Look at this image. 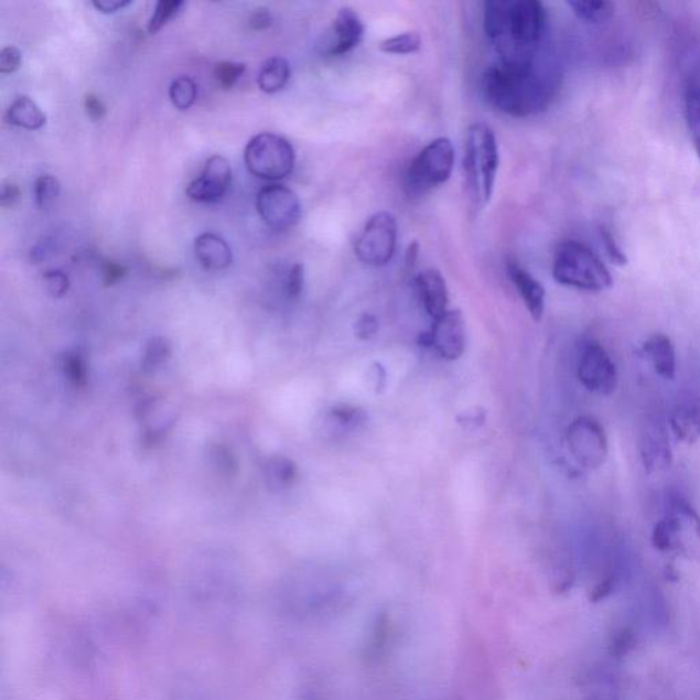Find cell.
Listing matches in <instances>:
<instances>
[{"label": "cell", "mask_w": 700, "mask_h": 700, "mask_svg": "<svg viewBox=\"0 0 700 700\" xmlns=\"http://www.w3.org/2000/svg\"><path fill=\"white\" fill-rule=\"evenodd\" d=\"M371 374L374 375V389L377 392H380L384 390L385 384H386V374H385V369L383 368V366H380V364L375 363L373 366V371Z\"/></svg>", "instance_id": "cell-47"}, {"label": "cell", "mask_w": 700, "mask_h": 700, "mask_svg": "<svg viewBox=\"0 0 700 700\" xmlns=\"http://www.w3.org/2000/svg\"><path fill=\"white\" fill-rule=\"evenodd\" d=\"M578 378L585 389L595 395H612L618 385L616 364L596 341H590L580 353Z\"/></svg>", "instance_id": "cell-11"}, {"label": "cell", "mask_w": 700, "mask_h": 700, "mask_svg": "<svg viewBox=\"0 0 700 700\" xmlns=\"http://www.w3.org/2000/svg\"><path fill=\"white\" fill-rule=\"evenodd\" d=\"M364 35L366 26L360 15L351 8H341L333 21L323 53L329 56L346 55L363 42Z\"/></svg>", "instance_id": "cell-15"}, {"label": "cell", "mask_w": 700, "mask_h": 700, "mask_svg": "<svg viewBox=\"0 0 700 700\" xmlns=\"http://www.w3.org/2000/svg\"><path fill=\"white\" fill-rule=\"evenodd\" d=\"M573 14L585 24L600 25L611 21L616 11V4L607 0H571L567 3Z\"/></svg>", "instance_id": "cell-24"}, {"label": "cell", "mask_w": 700, "mask_h": 700, "mask_svg": "<svg viewBox=\"0 0 700 700\" xmlns=\"http://www.w3.org/2000/svg\"><path fill=\"white\" fill-rule=\"evenodd\" d=\"M499 168L497 138L486 123L469 129L464 148V175L469 195L476 207L491 203Z\"/></svg>", "instance_id": "cell-3"}, {"label": "cell", "mask_w": 700, "mask_h": 700, "mask_svg": "<svg viewBox=\"0 0 700 700\" xmlns=\"http://www.w3.org/2000/svg\"><path fill=\"white\" fill-rule=\"evenodd\" d=\"M601 237L603 246H605L609 259H611L613 263L617 266L627 265V256H625L622 248H620L616 238L613 237L611 230L606 229V227H601Z\"/></svg>", "instance_id": "cell-37"}, {"label": "cell", "mask_w": 700, "mask_h": 700, "mask_svg": "<svg viewBox=\"0 0 700 700\" xmlns=\"http://www.w3.org/2000/svg\"><path fill=\"white\" fill-rule=\"evenodd\" d=\"M398 225L396 216L380 211L367 220L355 244V254L362 263L371 267L389 265L396 254Z\"/></svg>", "instance_id": "cell-8"}, {"label": "cell", "mask_w": 700, "mask_h": 700, "mask_svg": "<svg viewBox=\"0 0 700 700\" xmlns=\"http://www.w3.org/2000/svg\"><path fill=\"white\" fill-rule=\"evenodd\" d=\"M690 132L692 134L693 144H696L699 161H700V125H698V127L696 128H691Z\"/></svg>", "instance_id": "cell-49"}, {"label": "cell", "mask_w": 700, "mask_h": 700, "mask_svg": "<svg viewBox=\"0 0 700 700\" xmlns=\"http://www.w3.org/2000/svg\"><path fill=\"white\" fill-rule=\"evenodd\" d=\"M43 283L47 293L53 295V298H62V295H65L67 290L71 288L69 277L61 270H50L44 272Z\"/></svg>", "instance_id": "cell-36"}, {"label": "cell", "mask_w": 700, "mask_h": 700, "mask_svg": "<svg viewBox=\"0 0 700 700\" xmlns=\"http://www.w3.org/2000/svg\"><path fill=\"white\" fill-rule=\"evenodd\" d=\"M485 32L497 49L499 61H529L538 56L548 14L538 0H488Z\"/></svg>", "instance_id": "cell-2"}, {"label": "cell", "mask_w": 700, "mask_h": 700, "mask_svg": "<svg viewBox=\"0 0 700 700\" xmlns=\"http://www.w3.org/2000/svg\"><path fill=\"white\" fill-rule=\"evenodd\" d=\"M272 22H274V19H272L271 11L267 8H258L249 17V26L254 31H265L272 25Z\"/></svg>", "instance_id": "cell-43"}, {"label": "cell", "mask_w": 700, "mask_h": 700, "mask_svg": "<svg viewBox=\"0 0 700 700\" xmlns=\"http://www.w3.org/2000/svg\"><path fill=\"white\" fill-rule=\"evenodd\" d=\"M569 452L583 469L597 470L606 463L609 442L600 421L580 417L569 426L567 432Z\"/></svg>", "instance_id": "cell-9"}, {"label": "cell", "mask_w": 700, "mask_h": 700, "mask_svg": "<svg viewBox=\"0 0 700 700\" xmlns=\"http://www.w3.org/2000/svg\"><path fill=\"white\" fill-rule=\"evenodd\" d=\"M247 66L244 64H237V62H219L214 69V78L218 87L225 90H229L246 73Z\"/></svg>", "instance_id": "cell-33"}, {"label": "cell", "mask_w": 700, "mask_h": 700, "mask_svg": "<svg viewBox=\"0 0 700 700\" xmlns=\"http://www.w3.org/2000/svg\"><path fill=\"white\" fill-rule=\"evenodd\" d=\"M62 367L74 386H84L87 383V364L78 352L66 353Z\"/></svg>", "instance_id": "cell-35"}, {"label": "cell", "mask_w": 700, "mask_h": 700, "mask_svg": "<svg viewBox=\"0 0 700 700\" xmlns=\"http://www.w3.org/2000/svg\"><path fill=\"white\" fill-rule=\"evenodd\" d=\"M132 3L130 0H94L93 2L95 9L105 14L117 13V11L128 8Z\"/></svg>", "instance_id": "cell-45"}, {"label": "cell", "mask_w": 700, "mask_h": 700, "mask_svg": "<svg viewBox=\"0 0 700 700\" xmlns=\"http://www.w3.org/2000/svg\"><path fill=\"white\" fill-rule=\"evenodd\" d=\"M265 475L267 486L272 491H281V488L292 485L298 477V465L283 455H274L267 461Z\"/></svg>", "instance_id": "cell-25"}, {"label": "cell", "mask_w": 700, "mask_h": 700, "mask_svg": "<svg viewBox=\"0 0 700 700\" xmlns=\"http://www.w3.org/2000/svg\"><path fill=\"white\" fill-rule=\"evenodd\" d=\"M33 195L39 208L45 209L53 206L61 195L60 181L50 174L40 175L33 186Z\"/></svg>", "instance_id": "cell-30"}, {"label": "cell", "mask_w": 700, "mask_h": 700, "mask_svg": "<svg viewBox=\"0 0 700 700\" xmlns=\"http://www.w3.org/2000/svg\"><path fill=\"white\" fill-rule=\"evenodd\" d=\"M419 258V244L413 241L409 244L406 252V266L408 271H412Z\"/></svg>", "instance_id": "cell-48"}, {"label": "cell", "mask_w": 700, "mask_h": 700, "mask_svg": "<svg viewBox=\"0 0 700 700\" xmlns=\"http://www.w3.org/2000/svg\"><path fill=\"white\" fill-rule=\"evenodd\" d=\"M379 323L378 319L374 315L364 314L358 317L355 326V333L358 338L367 341L375 337V334L378 333Z\"/></svg>", "instance_id": "cell-41"}, {"label": "cell", "mask_w": 700, "mask_h": 700, "mask_svg": "<svg viewBox=\"0 0 700 700\" xmlns=\"http://www.w3.org/2000/svg\"><path fill=\"white\" fill-rule=\"evenodd\" d=\"M208 459L211 465H213L220 475L233 476L237 474L238 465L235 454L231 453L229 448L222 445V443H214V445L209 446Z\"/></svg>", "instance_id": "cell-31"}, {"label": "cell", "mask_w": 700, "mask_h": 700, "mask_svg": "<svg viewBox=\"0 0 700 700\" xmlns=\"http://www.w3.org/2000/svg\"><path fill=\"white\" fill-rule=\"evenodd\" d=\"M244 162L256 179L281 181L293 173L295 152L293 146L282 136L260 133L248 142Z\"/></svg>", "instance_id": "cell-7"}, {"label": "cell", "mask_w": 700, "mask_h": 700, "mask_svg": "<svg viewBox=\"0 0 700 700\" xmlns=\"http://www.w3.org/2000/svg\"><path fill=\"white\" fill-rule=\"evenodd\" d=\"M196 259L206 270H225L231 265L233 252L229 244L215 233H203L193 244Z\"/></svg>", "instance_id": "cell-19"}, {"label": "cell", "mask_w": 700, "mask_h": 700, "mask_svg": "<svg viewBox=\"0 0 700 700\" xmlns=\"http://www.w3.org/2000/svg\"><path fill=\"white\" fill-rule=\"evenodd\" d=\"M685 107L688 129L698 127L700 125V79H691L687 84Z\"/></svg>", "instance_id": "cell-34"}, {"label": "cell", "mask_w": 700, "mask_h": 700, "mask_svg": "<svg viewBox=\"0 0 700 700\" xmlns=\"http://www.w3.org/2000/svg\"><path fill=\"white\" fill-rule=\"evenodd\" d=\"M21 196V191L19 185L13 184V182H4L2 186V193H0V204L2 207H13Z\"/></svg>", "instance_id": "cell-44"}, {"label": "cell", "mask_w": 700, "mask_h": 700, "mask_svg": "<svg viewBox=\"0 0 700 700\" xmlns=\"http://www.w3.org/2000/svg\"><path fill=\"white\" fill-rule=\"evenodd\" d=\"M637 448L648 475L664 474L674 463L668 430L661 421H646L637 438Z\"/></svg>", "instance_id": "cell-13"}, {"label": "cell", "mask_w": 700, "mask_h": 700, "mask_svg": "<svg viewBox=\"0 0 700 700\" xmlns=\"http://www.w3.org/2000/svg\"><path fill=\"white\" fill-rule=\"evenodd\" d=\"M22 64L21 51L15 47H6L0 51V73L11 74L20 69Z\"/></svg>", "instance_id": "cell-39"}, {"label": "cell", "mask_w": 700, "mask_h": 700, "mask_svg": "<svg viewBox=\"0 0 700 700\" xmlns=\"http://www.w3.org/2000/svg\"><path fill=\"white\" fill-rule=\"evenodd\" d=\"M231 185V168L226 158L214 155L208 159L203 173L186 187V195L193 202L215 203L226 195Z\"/></svg>", "instance_id": "cell-14"}, {"label": "cell", "mask_w": 700, "mask_h": 700, "mask_svg": "<svg viewBox=\"0 0 700 700\" xmlns=\"http://www.w3.org/2000/svg\"><path fill=\"white\" fill-rule=\"evenodd\" d=\"M367 419L364 409L341 403V406L327 409L323 417V426L329 434L344 435L360 430L367 423Z\"/></svg>", "instance_id": "cell-20"}, {"label": "cell", "mask_w": 700, "mask_h": 700, "mask_svg": "<svg viewBox=\"0 0 700 700\" xmlns=\"http://www.w3.org/2000/svg\"><path fill=\"white\" fill-rule=\"evenodd\" d=\"M465 322L459 310L435 319L430 332L420 335V345L434 349L445 360H459L465 352Z\"/></svg>", "instance_id": "cell-12"}, {"label": "cell", "mask_w": 700, "mask_h": 700, "mask_svg": "<svg viewBox=\"0 0 700 700\" xmlns=\"http://www.w3.org/2000/svg\"><path fill=\"white\" fill-rule=\"evenodd\" d=\"M169 95L175 108L190 110L197 99V85L191 77L181 76L170 85Z\"/></svg>", "instance_id": "cell-27"}, {"label": "cell", "mask_w": 700, "mask_h": 700, "mask_svg": "<svg viewBox=\"0 0 700 700\" xmlns=\"http://www.w3.org/2000/svg\"><path fill=\"white\" fill-rule=\"evenodd\" d=\"M53 252V241L49 240V238H44V240L39 241L36 246L32 248L31 259L35 261V263H40V261L47 260Z\"/></svg>", "instance_id": "cell-46"}, {"label": "cell", "mask_w": 700, "mask_h": 700, "mask_svg": "<svg viewBox=\"0 0 700 700\" xmlns=\"http://www.w3.org/2000/svg\"><path fill=\"white\" fill-rule=\"evenodd\" d=\"M654 548L700 562V516L686 499L671 500L661 520L654 526Z\"/></svg>", "instance_id": "cell-5"}, {"label": "cell", "mask_w": 700, "mask_h": 700, "mask_svg": "<svg viewBox=\"0 0 700 700\" xmlns=\"http://www.w3.org/2000/svg\"><path fill=\"white\" fill-rule=\"evenodd\" d=\"M414 283L427 314L434 321L445 315L449 311V290L441 272L435 269L421 271Z\"/></svg>", "instance_id": "cell-16"}, {"label": "cell", "mask_w": 700, "mask_h": 700, "mask_svg": "<svg viewBox=\"0 0 700 700\" xmlns=\"http://www.w3.org/2000/svg\"><path fill=\"white\" fill-rule=\"evenodd\" d=\"M256 208L261 220L276 231L293 229L303 216L299 196L280 184H272L260 190L256 198Z\"/></svg>", "instance_id": "cell-10"}, {"label": "cell", "mask_w": 700, "mask_h": 700, "mask_svg": "<svg viewBox=\"0 0 700 700\" xmlns=\"http://www.w3.org/2000/svg\"><path fill=\"white\" fill-rule=\"evenodd\" d=\"M455 161L452 141L440 138L431 141L409 164L406 187L411 196H421L451 180Z\"/></svg>", "instance_id": "cell-6"}, {"label": "cell", "mask_w": 700, "mask_h": 700, "mask_svg": "<svg viewBox=\"0 0 700 700\" xmlns=\"http://www.w3.org/2000/svg\"><path fill=\"white\" fill-rule=\"evenodd\" d=\"M506 271L510 281L514 282L517 292L520 293L529 314L539 322L545 314L546 292L542 283L529 274V272L517 265L516 261H508Z\"/></svg>", "instance_id": "cell-17"}, {"label": "cell", "mask_w": 700, "mask_h": 700, "mask_svg": "<svg viewBox=\"0 0 700 700\" xmlns=\"http://www.w3.org/2000/svg\"><path fill=\"white\" fill-rule=\"evenodd\" d=\"M554 280L563 287L600 293L613 287L611 271L594 250L583 243L567 240L557 247L553 259Z\"/></svg>", "instance_id": "cell-4"}, {"label": "cell", "mask_w": 700, "mask_h": 700, "mask_svg": "<svg viewBox=\"0 0 700 700\" xmlns=\"http://www.w3.org/2000/svg\"><path fill=\"white\" fill-rule=\"evenodd\" d=\"M420 49L421 37L417 32L400 33L379 43V50L385 54L409 55L418 53Z\"/></svg>", "instance_id": "cell-28"}, {"label": "cell", "mask_w": 700, "mask_h": 700, "mask_svg": "<svg viewBox=\"0 0 700 700\" xmlns=\"http://www.w3.org/2000/svg\"><path fill=\"white\" fill-rule=\"evenodd\" d=\"M557 66L538 56L529 61H498L482 76V93L495 110L525 118L546 110L559 89Z\"/></svg>", "instance_id": "cell-1"}, {"label": "cell", "mask_w": 700, "mask_h": 700, "mask_svg": "<svg viewBox=\"0 0 700 700\" xmlns=\"http://www.w3.org/2000/svg\"><path fill=\"white\" fill-rule=\"evenodd\" d=\"M185 3L181 0H161L155 6L150 22H148V32L150 35H155L163 26H166L170 21H173L179 17L181 10L184 9Z\"/></svg>", "instance_id": "cell-29"}, {"label": "cell", "mask_w": 700, "mask_h": 700, "mask_svg": "<svg viewBox=\"0 0 700 700\" xmlns=\"http://www.w3.org/2000/svg\"><path fill=\"white\" fill-rule=\"evenodd\" d=\"M290 71L289 62L282 56H272V58L267 60L261 66L258 76V85L265 94H277L280 93L290 79Z\"/></svg>", "instance_id": "cell-23"}, {"label": "cell", "mask_w": 700, "mask_h": 700, "mask_svg": "<svg viewBox=\"0 0 700 700\" xmlns=\"http://www.w3.org/2000/svg\"><path fill=\"white\" fill-rule=\"evenodd\" d=\"M636 645V632L629 625L613 632L609 642V654L614 658H623L634 650Z\"/></svg>", "instance_id": "cell-32"}, {"label": "cell", "mask_w": 700, "mask_h": 700, "mask_svg": "<svg viewBox=\"0 0 700 700\" xmlns=\"http://www.w3.org/2000/svg\"><path fill=\"white\" fill-rule=\"evenodd\" d=\"M84 106L85 110H87L90 121H100V119L105 117L106 106L98 95H85Z\"/></svg>", "instance_id": "cell-42"}, {"label": "cell", "mask_w": 700, "mask_h": 700, "mask_svg": "<svg viewBox=\"0 0 700 700\" xmlns=\"http://www.w3.org/2000/svg\"><path fill=\"white\" fill-rule=\"evenodd\" d=\"M643 356L650 363L654 371L664 379H675L677 369L674 343L663 333L650 335L642 346Z\"/></svg>", "instance_id": "cell-18"}, {"label": "cell", "mask_w": 700, "mask_h": 700, "mask_svg": "<svg viewBox=\"0 0 700 700\" xmlns=\"http://www.w3.org/2000/svg\"><path fill=\"white\" fill-rule=\"evenodd\" d=\"M305 282V272L304 266L301 263H295L292 269H290L287 280V294L289 299L295 300L300 298V294L303 293Z\"/></svg>", "instance_id": "cell-38"}, {"label": "cell", "mask_w": 700, "mask_h": 700, "mask_svg": "<svg viewBox=\"0 0 700 700\" xmlns=\"http://www.w3.org/2000/svg\"><path fill=\"white\" fill-rule=\"evenodd\" d=\"M6 122L26 130H39L47 123V117L30 96H20L4 114Z\"/></svg>", "instance_id": "cell-21"}, {"label": "cell", "mask_w": 700, "mask_h": 700, "mask_svg": "<svg viewBox=\"0 0 700 700\" xmlns=\"http://www.w3.org/2000/svg\"><path fill=\"white\" fill-rule=\"evenodd\" d=\"M669 426L677 441L693 445L700 438V407L696 403H686L676 408L669 419Z\"/></svg>", "instance_id": "cell-22"}, {"label": "cell", "mask_w": 700, "mask_h": 700, "mask_svg": "<svg viewBox=\"0 0 700 700\" xmlns=\"http://www.w3.org/2000/svg\"><path fill=\"white\" fill-rule=\"evenodd\" d=\"M172 356V345L164 337H155L148 341L141 366L146 373L157 371Z\"/></svg>", "instance_id": "cell-26"}, {"label": "cell", "mask_w": 700, "mask_h": 700, "mask_svg": "<svg viewBox=\"0 0 700 700\" xmlns=\"http://www.w3.org/2000/svg\"><path fill=\"white\" fill-rule=\"evenodd\" d=\"M101 274H104L106 287H114V284L122 281L128 276V267L116 263V261H105L101 265Z\"/></svg>", "instance_id": "cell-40"}]
</instances>
